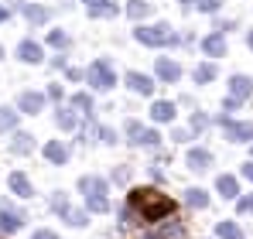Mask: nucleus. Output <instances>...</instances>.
Wrapping results in <instances>:
<instances>
[{"label":"nucleus","instance_id":"f257e3e1","mask_svg":"<svg viewBox=\"0 0 253 239\" xmlns=\"http://www.w3.org/2000/svg\"><path fill=\"white\" fill-rule=\"evenodd\" d=\"M130 212L140 219V222H161L174 212V201L154 188H133L130 192Z\"/></svg>","mask_w":253,"mask_h":239},{"label":"nucleus","instance_id":"f03ea898","mask_svg":"<svg viewBox=\"0 0 253 239\" xmlns=\"http://www.w3.org/2000/svg\"><path fill=\"white\" fill-rule=\"evenodd\" d=\"M79 192L85 195V208L89 212H110V199H106V181L103 178H92V174H85L79 178Z\"/></svg>","mask_w":253,"mask_h":239},{"label":"nucleus","instance_id":"7ed1b4c3","mask_svg":"<svg viewBox=\"0 0 253 239\" xmlns=\"http://www.w3.org/2000/svg\"><path fill=\"white\" fill-rule=\"evenodd\" d=\"M133 38L140 41V44H147V48H161V44H174L178 35L171 31L168 24H140L133 31Z\"/></svg>","mask_w":253,"mask_h":239},{"label":"nucleus","instance_id":"20e7f679","mask_svg":"<svg viewBox=\"0 0 253 239\" xmlns=\"http://www.w3.org/2000/svg\"><path fill=\"white\" fill-rule=\"evenodd\" d=\"M85 82L92 85V89H99V92H106V89H113L117 85V76H113V69H110V62H92L89 69H85Z\"/></svg>","mask_w":253,"mask_h":239},{"label":"nucleus","instance_id":"39448f33","mask_svg":"<svg viewBox=\"0 0 253 239\" xmlns=\"http://www.w3.org/2000/svg\"><path fill=\"white\" fill-rule=\"evenodd\" d=\"M250 92H253V82L247 79V76H233V79H229V99H226V110H236Z\"/></svg>","mask_w":253,"mask_h":239},{"label":"nucleus","instance_id":"423d86ee","mask_svg":"<svg viewBox=\"0 0 253 239\" xmlns=\"http://www.w3.org/2000/svg\"><path fill=\"white\" fill-rule=\"evenodd\" d=\"M222 126H226V137L243 144V140H253V123H233V120L222 117Z\"/></svg>","mask_w":253,"mask_h":239},{"label":"nucleus","instance_id":"0eeeda50","mask_svg":"<svg viewBox=\"0 0 253 239\" xmlns=\"http://www.w3.org/2000/svg\"><path fill=\"white\" fill-rule=\"evenodd\" d=\"M21 222H24V215H21V212H14V208L0 205V233H17V229H21Z\"/></svg>","mask_w":253,"mask_h":239},{"label":"nucleus","instance_id":"6e6552de","mask_svg":"<svg viewBox=\"0 0 253 239\" xmlns=\"http://www.w3.org/2000/svg\"><path fill=\"white\" fill-rule=\"evenodd\" d=\"M126 89H133V92H140V96H151V92H154V79L144 76V72H130V76H126Z\"/></svg>","mask_w":253,"mask_h":239},{"label":"nucleus","instance_id":"1a4fd4ad","mask_svg":"<svg viewBox=\"0 0 253 239\" xmlns=\"http://www.w3.org/2000/svg\"><path fill=\"white\" fill-rule=\"evenodd\" d=\"M147 239H185V226H181L178 219H171V222H165V226H158Z\"/></svg>","mask_w":253,"mask_h":239},{"label":"nucleus","instance_id":"9d476101","mask_svg":"<svg viewBox=\"0 0 253 239\" xmlns=\"http://www.w3.org/2000/svg\"><path fill=\"white\" fill-rule=\"evenodd\" d=\"M17 55H21V62H28V65H38V62H42V44H38V41H21Z\"/></svg>","mask_w":253,"mask_h":239},{"label":"nucleus","instance_id":"9b49d317","mask_svg":"<svg viewBox=\"0 0 253 239\" xmlns=\"http://www.w3.org/2000/svg\"><path fill=\"white\" fill-rule=\"evenodd\" d=\"M17 106H21V113H42L44 96L42 92H24V96L17 99Z\"/></svg>","mask_w":253,"mask_h":239},{"label":"nucleus","instance_id":"f8f14e48","mask_svg":"<svg viewBox=\"0 0 253 239\" xmlns=\"http://www.w3.org/2000/svg\"><path fill=\"white\" fill-rule=\"evenodd\" d=\"M188 167H192V171H209V167H212V154H209V151H202V147L188 151Z\"/></svg>","mask_w":253,"mask_h":239},{"label":"nucleus","instance_id":"ddd939ff","mask_svg":"<svg viewBox=\"0 0 253 239\" xmlns=\"http://www.w3.org/2000/svg\"><path fill=\"white\" fill-rule=\"evenodd\" d=\"M151 117H154V123H171V120H174V103L158 99V103L151 106Z\"/></svg>","mask_w":253,"mask_h":239},{"label":"nucleus","instance_id":"4468645a","mask_svg":"<svg viewBox=\"0 0 253 239\" xmlns=\"http://www.w3.org/2000/svg\"><path fill=\"white\" fill-rule=\"evenodd\" d=\"M7 185H10V192H14V195H21V199H31V181H28L21 171H14V174L7 178Z\"/></svg>","mask_w":253,"mask_h":239},{"label":"nucleus","instance_id":"2eb2a0df","mask_svg":"<svg viewBox=\"0 0 253 239\" xmlns=\"http://www.w3.org/2000/svg\"><path fill=\"white\" fill-rule=\"evenodd\" d=\"M158 76L165 82H178L181 79V69H178V62H171V58H158Z\"/></svg>","mask_w":253,"mask_h":239},{"label":"nucleus","instance_id":"dca6fc26","mask_svg":"<svg viewBox=\"0 0 253 239\" xmlns=\"http://www.w3.org/2000/svg\"><path fill=\"white\" fill-rule=\"evenodd\" d=\"M44 158L51 160V164H65V160H69V147H65L62 140H51V144L44 147Z\"/></svg>","mask_w":253,"mask_h":239},{"label":"nucleus","instance_id":"f3484780","mask_svg":"<svg viewBox=\"0 0 253 239\" xmlns=\"http://www.w3.org/2000/svg\"><path fill=\"white\" fill-rule=\"evenodd\" d=\"M202 48H206V55H212V58H222L226 55V38L222 35H209V38L202 41Z\"/></svg>","mask_w":253,"mask_h":239},{"label":"nucleus","instance_id":"a211bd4d","mask_svg":"<svg viewBox=\"0 0 253 239\" xmlns=\"http://www.w3.org/2000/svg\"><path fill=\"white\" fill-rule=\"evenodd\" d=\"M215 188H219V195H222V199H236V195H240V185H236V178H233V174H222V178L215 181Z\"/></svg>","mask_w":253,"mask_h":239},{"label":"nucleus","instance_id":"6ab92c4d","mask_svg":"<svg viewBox=\"0 0 253 239\" xmlns=\"http://www.w3.org/2000/svg\"><path fill=\"white\" fill-rule=\"evenodd\" d=\"M89 14H92V17H117V3L96 0V3H89Z\"/></svg>","mask_w":253,"mask_h":239},{"label":"nucleus","instance_id":"aec40b11","mask_svg":"<svg viewBox=\"0 0 253 239\" xmlns=\"http://www.w3.org/2000/svg\"><path fill=\"white\" fill-rule=\"evenodd\" d=\"M10 151H14V154H31V151H35V140H31V133H14V144H10Z\"/></svg>","mask_w":253,"mask_h":239},{"label":"nucleus","instance_id":"412c9836","mask_svg":"<svg viewBox=\"0 0 253 239\" xmlns=\"http://www.w3.org/2000/svg\"><path fill=\"white\" fill-rule=\"evenodd\" d=\"M147 14H151V3H147V0H130V3H126V17L144 21Z\"/></svg>","mask_w":253,"mask_h":239},{"label":"nucleus","instance_id":"4be33fe9","mask_svg":"<svg viewBox=\"0 0 253 239\" xmlns=\"http://www.w3.org/2000/svg\"><path fill=\"white\" fill-rule=\"evenodd\" d=\"M24 17H28L31 24H44V21H48V7H38V3H28V7H24Z\"/></svg>","mask_w":253,"mask_h":239},{"label":"nucleus","instance_id":"5701e85b","mask_svg":"<svg viewBox=\"0 0 253 239\" xmlns=\"http://www.w3.org/2000/svg\"><path fill=\"white\" fill-rule=\"evenodd\" d=\"M185 201H188L192 208H206V205H209V195H206L202 188H188V192H185Z\"/></svg>","mask_w":253,"mask_h":239},{"label":"nucleus","instance_id":"b1692460","mask_svg":"<svg viewBox=\"0 0 253 239\" xmlns=\"http://www.w3.org/2000/svg\"><path fill=\"white\" fill-rule=\"evenodd\" d=\"M14 126H17V113L7 110V106H0V133L3 130H14Z\"/></svg>","mask_w":253,"mask_h":239},{"label":"nucleus","instance_id":"393cba45","mask_svg":"<svg viewBox=\"0 0 253 239\" xmlns=\"http://www.w3.org/2000/svg\"><path fill=\"white\" fill-rule=\"evenodd\" d=\"M215 233H219V239H243V233H240L233 222H219V226H215Z\"/></svg>","mask_w":253,"mask_h":239},{"label":"nucleus","instance_id":"a878e982","mask_svg":"<svg viewBox=\"0 0 253 239\" xmlns=\"http://www.w3.org/2000/svg\"><path fill=\"white\" fill-rule=\"evenodd\" d=\"M212 79H215V65L206 62V65H199V69H195V82H199V85H206V82H212Z\"/></svg>","mask_w":253,"mask_h":239},{"label":"nucleus","instance_id":"bb28decb","mask_svg":"<svg viewBox=\"0 0 253 239\" xmlns=\"http://www.w3.org/2000/svg\"><path fill=\"white\" fill-rule=\"evenodd\" d=\"M55 120H58V126H62V130H72V126H76V110H58Z\"/></svg>","mask_w":253,"mask_h":239},{"label":"nucleus","instance_id":"cd10ccee","mask_svg":"<svg viewBox=\"0 0 253 239\" xmlns=\"http://www.w3.org/2000/svg\"><path fill=\"white\" fill-rule=\"evenodd\" d=\"M158 140H161V137H158L154 130H140V140H137V147H158Z\"/></svg>","mask_w":253,"mask_h":239},{"label":"nucleus","instance_id":"c85d7f7f","mask_svg":"<svg viewBox=\"0 0 253 239\" xmlns=\"http://www.w3.org/2000/svg\"><path fill=\"white\" fill-rule=\"evenodd\" d=\"M48 44H51V48H65V44H69V35H65V31H51V35H48Z\"/></svg>","mask_w":253,"mask_h":239},{"label":"nucleus","instance_id":"c756f323","mask_svg":"<svg viewBox=\"0 0 253 239\" xmlns=\"http://www.w3.org/2000/svg\"><path fill=\"white\" fill-rule=\"evenodd\" d=\"M192 3H195V7H199V10H206V14H215V10H219V3H222V0H192Z\"/></svg>","mask_w":253,"mask_h":239},{"label":"nucleus","instance_id":"7c9ffc66","mask_svg":"<svg viewBox=\"0 0 253 239\" xmlns=\"http://www.w3.org/2000/svg\"><path fill=\"white\" fill-rule=\"evenodd\" d=\"M51 208H55L58 215H65V212H69V201H65V195H62V192H58V195L51 199Z\"/></svg>","mask_w":253,"mask_h":239},{"label":"nucleus","instance_id":"2f4dec72","mask_svg":"<svg viewBox=\"0 0 253 239\" xmlns=\"http://www.w3.org/2000/svg\"><path fill=\"white\" fill-rule=\"evenodd\" d=\"M72 106H76V110H85V113H89V110H92V99H89L85 92H79V96L72 99Z\"/></svg>","mask_w":253,"mask_h":239},{"label":"nucleus","instance_id":"473e14b6","mask_svg":"<svg viewBox=\"0 0 253 239\" xmlns=\"http://www.w3.org/2000/svg\"><path fill=\"white\" fill-rule=\"evenodd\" d=\"M120 226H124V229H133V226H137V215H133L130 208H124V212H120Z\"/></svg>","mask_w":253,"mask_h":239},{"label":"nucleus","instance_id":"72a5a7b5","mask_svg":"<svg viewBox=\"0 0 253 239\" xmlns=\"http://www.w3.org/2000/svg\"><path fill=\"white\" fill-rule=\"evenodd\" d=\"M140 130H144V126H140L137 120H130V123H126V133H130V144H137V140H140Z\"/></svg>","mask_w":253,"mask_h":239},{"label":"nucleus","instance_id":"f704fd0d","mask_svg":"<svg viewBox=\"0 0 253 239\" xmlns=\"http://www.w3.org/2000/svg\"><path fill=\"white\" fill-rule=\"evenodd\" d=\"M65 219H69L72 226H85V212H76V208H69V212H65Z\"/></svg>","mask_w":253,"mask_h":239},{"label":"nucleus","instance_id":"c9c22d12","mask_svg":"<svg viewBox=\"0 0 253 239\" xmlns=\"http://www.w3.org/2000/svg\"><path fill=\"white\" fill-rule=\"evenodd\" d=\"M240 212H243V215H253V195L240 199Z\"/></svg>","mask_w":253,"mask_h":239},{"label":"nucleus","instance_id":"e433bc0d","mask_svg":"<svg viewBox=\"0 0 253 239\" xmlns=\"http://www.w3.org/2000/svg\"><path fill=\"white\" fill-rule=\"evenodd\" d=\"M206 123H209V120L202 117V113H195V117H192V130H206Z\"/></svg>","mask_w":253,"mask_h":239},{"label":"nucleus","instance_id":"4c0bfd02","mask_svg":"<svg viewBox=\"0 0 253 239\" xmlns=\"http://www.w3.org/2000/svg\"><path fill=\"white\" fill-rule=\"evenodd\" d=\"M99 137H103V144H113V140H117V133H113V130H99Z\"/></svg>","mask_w":253,"mask_h":239},{"label":"nucleus","instance_id":"58836bf2","mask_svg":"<svg viewBox=\"0 0 253 239\" xmlns=\"http://www.w3.org/2000/svg\"><path fill=\"white\" fill-rule=\"evenodd\" d=\"M31 239H58V236H55V233H48V229H38Z\"/></svg>","mask_w":253,"mask_h":239},{"label":"nucleus","instance_id":"ea45409f","mask_svg":"<svg viewBox=\"0 0 253 239\" xmlns=\"http://www.w3.org/2000/svg\"><path fill=\"white\" fill-rule=\"evenodd\" d=\"M69 79L79 82V79H85V72H83V69H69Z\"/></svg>","mask_w":253,"mask_h":239},{"label":"nucleus","instance_id":"a19ab883","mask_svg":"<svg viewBox=\"0 0 253 239\" xmlns=\"http://www.w3.org/2000/svg\"><path fill=\"white\" fill-rule=\"evenodd\" d=\"M243 178H250V181H253V164H247V167H243Z\"/></svg>","mask_w":253,"mask_h":239},{"label":"nucleus","instance_id":"79ce46f5","mask_svg":"<svg viewBox=\"0 0 253 239\" xmlns=\"http://www.w3.org/2000/svg\"><path fill=\"white\" fill-rule=\"evenodd\" d=\"M7 17H10V10H7V7H0V21H7Z\"/></svg>","mask_w":253,"mask_h":239},{"label":"nucleus","instance_id":"37998d69","mask_svg":"<svg viewBox=\"0 0 253 239\" xmlns=\"http://www.w3.org/2000/svg\"><path fill=\"white\" fill-rule=\"evenodd\" d=\"M247 44H250V48H253V31H250V35H247Z\"/></svg>","mask_w":253,"mask_h":239},{"label":"nucleus","instance_id":"c03bdc74","mask_svg":"<svg viewBox=\"0 0 253 239\" xmlns=\"http://www.w3.org/2000/svg\"><path fill=\"white\" fill-rule=\"evenodd\" d=\"M85 3H96V0H85Z\"/></svg>","mask_w":253,"mask_h":239},{"label":"nucleus","instance_id":"a18cd8bd","mask_svg":"<svg viewBox=\"0 0 253 239\" xmlns=\"http://www.w3.org/2000/svg\"><path fill=\"white\" fill-rule=\"evenodd\" d=\"M185 3H192V0H185Z\"/></svg>","mask_w":253,"mask_h":239}]
</instances>
